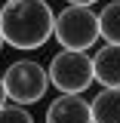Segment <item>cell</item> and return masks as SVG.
Returning <instances> with one entry per match:
<instances>
[{
    "instance_id": "obj_12",
    "label": "cell",
    "mask_w": 120,
    "mask_h": 123,
    "mask_svg": "<svg viewBox=\"0 0 120 123\" xmlns=\"http://www.w3.org/2000/svg\"><path fill=\"white\" fill-rule=\"evenodd\" d=\"M3 46H6V40H3V31H0V49H3Z\"/></svg>"
},
{
    "instance_id": "obj_9",
    "label": "cell",
    "mask_w": 120,
    "mask_h": 123,
    "mask_svg": "<svg viewBox=\"0 0 120 123\" xmlns=\"http://www.w3.org/2000/svg\"><path fill=\"white\" fill-rule=\"evenodd\" d=\"M0 123H34V117H31L28 105H19V102H6V105L0 108Z\"/></svg>"
},
{
    "instance_id": "obj_3",
    "label": "cell",
    "mask_w": 120,
    "mask_h": 123,
    "mask_svg": "<svg viewBox=\"0 0 120 123\" xmlns=\"http://www.w3.org/2000/svg\"><path fill=\"white\" fill-rule=\"evenodd\" d=\"M49 83L59 92H86L95 83V71H92V55L86 49H65L49 59Z\"/></svg>"
},
{
    "instance_id": "obj_11",
    "label": "cell",
    "mask_w": 120,
    "mask_h": 123,
    "mask_svg": "<svg viewBox=\"0 0 120 123\" xmlns=\"http://www.w3.org/2000/svg\"><path fill=\"white\" fill-rule=\"evenodd\" d=\"M68 3H80V6H92V3H99V0H68Z\"/></svg>"
},
{
    "instance_id": "obj_6",
    "label": "cell",
    "mask_w": 120,
    "mask_h": 123,
    "mask_svg": "<svg viewBox=\"0 0 120 123\" xmlns=\"http://www.w3.org/2000/svg\"><path fill=\"white\" fill-rule=\"evenodd\" d=\"M92 71L95 83H102L105 89H120V43H105L92 55Z\"/></svg>"
},
{
    "instance_id": "obj_1",
    "label": "cell",
    "mask_w": 120,
    "mask_h": 123,
    "mask_svg": "<svg viewBox=\"0 0 120 123\" xmlns=\"http://www.w3.org/2000/svg\"><path fill=\"white\" fill-rule=\"evenodd\" d=\"M56 28V12L46 0H6L0 6V31L13 49L31 52L46 46Z\"/></svg>"
},
{
    "instance_id": "obj_4",
    "label": "cell",
    "mask_w": 120,
    "mask_h": 123,
    "mask_svg": "<svg viewBox=\"0 0 120 123\" xmlns=\"http://www.w3.org/2000/svg\"><path fill=\"white\" fill-rule=\"evenodd\" d=\"M3 83H6V92H9V102H19V105H37L46 95V89L52 86L49 71L43 65H37L34 59L13 62L3 71Z\"/></svg>"
},
{
    "instance_id": "obj_2",
    "label": "cell",
    "mask_w": 120,
    "mask_h": 123,
    "mask_svg": "<svg viewBox=\"0 0 120 123\" xmlns=\"http://www.w3.org/2000/svg\"><path fill=\"white\" fill-rule=\"evenodd\" d=\"M52 37L59 40L65 49H86L102 40L99 31V15L92 12V6H80V3H68L59 15H56V28Z\"/></svg>"
},
{
    "instance_id": "obj_7",
    "label": "cell",
    "mask_w": 120,
    "mask_h": 123,
    "mask_svg": "<svg viewBox=\"0 0 120 123\" xmlns=\"http://www.w3.org/2000/svg\"><path fill=\"white\" fill-rule=\"evenodd\" d=\"M92 123H120V89H105L92 95Z\"/></svg>"
},
{
    "instance_id": "obj_8",
    "label": "cell",
    "mask_w": 120,
    "mask_h": 123,
    "mask_svg": "<svg viewBox=\"0 0 120 123\" xmlns=\"http://www.w3.org/2000/svg\"><path fill=\"white\" fill-rule=\"evenodd\" d=\"M99 31L105 43H120V0L105 3V9L99 12Z\"/></svg>"
},
{
    "instance_id": "obj_10",
    "label": "cell",
    "mask_w": 120,
    "mask_h": 123,
    "mask_svg": "<svg viewBox=\"0 0 120 123\" xmlns=\"http://www.w3.org/2000/svg\"><path fill=\"white\" fill-rule=\"evenodd\" d=\"M9 102V92H6V83H3V74H0V108Z\"/></svg>"
},
{
    "instance_id": "obj_5",
    "label": "cell",
    "mask_w": 120,
    "mask_h": 123,
    "mask_svg": "<svg viewBox=\"0 0 120 123\" xmlns=\"http://www.w3.org/2000/svg\"><path fill=\"white\" fill-rule=\"evenodd\" d=\"M46 123H92V108L83 92H62L46 108Z\"/></svg>"
}]
</instances>
